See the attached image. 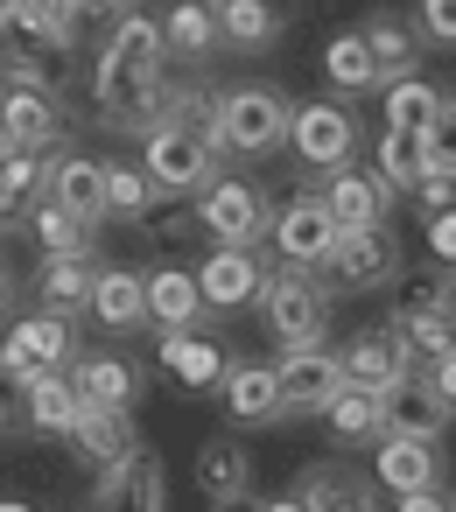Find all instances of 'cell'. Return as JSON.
I'll use <instances>...</instances> for the list:
<instances>
[{
  "label": "cell",
  "mask_w": 456,
  "mask_h": 512,
  "mask_svg": "<svg viewBox=\"0 0 456 512\" xmlns=\"http://www.w3.org/2000/svg\"><path fill=\"white\" fill-rule=\"evenodd\" d=\"M407 197H414V204H421V211L435 218V211H449V204H456V176H421V183H414Z\"/></svg>",
  "instance_id": "f6af8a7d"
},
{
  "label": "cell",
  "mask_w": 456,
  "mask_h": 512,
  "mask_svg": "<svg viewBox=\"0 0 456 512\" xmlns=\"http://www.w3.org/2000/svg\"><path fill=\"white\" fill-rule=\"evenodd\" d=\"M0 512H36V505H22V498H0Z\"/></svg>",
  "instance_id": "9f6ffc18"
},
{
  "label": "cell",
  "mask_w": 456,
  "mask_h": 512,
  "mask_svg": "<svg viewBox=\"0 0 456 512\" xmlns=\"http://www.w3.org/2000/svg\"><path fill=\"white\" fill-rule=\"evenodd\" d=\"M372 477L400 498V491H421V484H435L442 477V449L428 442V435H400V428H386L379 442H372Z\"/></svg>",
  "instance_id": "d6986e66"
},
{
  "label": "cell",
  "mask_w": 456,
  "mask_h": 512,
  "mask_svg": "<svg viewBox=\"0 0 456 512\" xmlns=\"http://www.w3.org/2000/svg\"><path fill=\"white\" fill-rule=\"evenodd\" d=\"M323 78L337 85V99H365V92H379V85H386V78H379V64H372V43H365L358 29L330 36V50H323Z\"/></svg>",
  "instance_id": "d6a6232c"
},
{
  "label": "cell",
  "mask_w": 456,
  "mask_h": 512,
  "mask_svg": "<svg viewBox=\"0 0 456 512\" xmlns=\"http://www.w3.org/2000/svg\"><path fill=\"white\" fill-rule=\"evenodd\" d=\"M218 99H225V92H211V85H169V127H190V134L211 141V127H218Z\"/></svg>",
  "instance_id": "60d3db41"
},
{
  "label": "cell",
  "mask_w": 456,
  "mask_h": 512,
  "mask_svg": "<svg viewBox=\"0 0 456 512\" xmlns=\"http://www.w3.org/2000/svg\"><path fill=\"white\" fill-rule=\"evenodd\" d=\"M316 197H323V211L337 218V232H372V225H386V211H393V190L379 183V169H358V162L330 169Z\"/></svg>",
  "instance_id": "7c38bea8"
},
{
  "label": "cell",
  "mask_w": 456,
  "mask_h": 512,
  "mask_svg": "<svg viewBox=\"0 0 456 512\" xmlns=\"http://www.w3.org/2000/svg\"><path fill=\"white\" fill-rule=\"evenodd\" d=\"M281 407H288V421L295 414H323L337 393H344V358L330 351V344H316V351H281Z\"/></svg>",
  "instance_id": "4fadbf2b"
},
{
  "label": "cell",
  "mask_w": 456,
  "mask_h": 512,
  "mask_svg": "<svg viewBox=\"0 0 456 512\" xmlns=\"http://www.w3.org/2000/svg\"><path fill=\"white\" fill-rule=\"evenodd\" d=\"M141 169H148L155 197H197V190L225 169V155H218L204 134H190V127H155V134L141 141Z\"/></svg>",
  "instance_id": "5b68a950"
},
{
  "label": "cell",
  "mask_w": 456,
  "mask_h": 512,
  "mask_svg": "<svg viewBox=\"0 0 456 512\" xmlns=\"http://www.w3.org/2000/svg\"><path fill=\"white\" fill-rule=\"evenodd\" d=\"M71 442H78V456H85L92 470L127 463V456L141 449V435H134V407H85L78 428H71Z\"/></svg>",
  "instance_id": "603a6c76"
},
{
  "label": "cell",
  "mask_w": 456,
  "mask_h": 512,
  "mask_svg": "<svg viewBox=\"0 0 456 512\" xmlns=\"http://www.w3.org/2000/svg\"><path fill=\"white\" fill-rule=\"evenodd\" d=\"M36 197H43V155L8 148V155H0V225H8V218H22Z\"/></svg>",
  "instance_id": "ab89813d"
},
{
  "label": "cell",
  "mask_w": 456,
  "mask_h": 512,
  "mask_svg": "<svg viewBox=\"0 0 456 512\" xmlns=\"http://www.w3.org/2000/svg\"><path fill=\"white\" fill-rule=\"evenodd\" d=\"M162 372L183 379V386H211L225 379V351L204 337V330H162Z\"/></svg>",
  "instance_id": "4dcf8cb0"
},
{
  "label": "cell",
  "mask_w": 456,
  "mask_h": 512,
  "mask_svg": "<svg viewBox=\"0 0 456 512\" xmlns=\"http://www.w3.org/2000/svg\"><path fill=\"white\" fill-rule=\"evenodd\" d=\"M421 155H428V176H456V99L442 106L435 127H421Z\"/></svg>",
  "instance_id": "7bdbcfd3"
},
{
  "label": "cell",
  "mask_w": 456,
  "mask_h": 512,
  "mask_svg": "<svg viewBox=\"0 0 456 512\" xmlns=\"http://www.w3.org/2000/svg\"><path fill=\"white\" fill-rule=\"evenodd\" d=\"M414 372V351L386 330V323H372V330H358L351 344H344V386H365V393H393L400 379Z\"/></svg>",
  "instance_id": "9a60e30c"
},
{
  "label": "cell",
  "mask_w": 456,
  "mask_h": 512,
  "mask_svg": "<svg viewBox=\"0 0 456 512\" xmlns=\"http://www.w3.org/2000/svg\"><path fill=\"white\" fill-rule=\"evenodd\" d=\"M197 288H204V309L211 316H239L267 295V260L253 246H218L204 267H197Z\"/></svg>",
  "instance_id": "8fae6325"
},
{
  "label": "cell",
  "mask_w": 456,
  "mask_h": 512,
  "mask_svg": "<svg viewBox=\"0 0 456 512\" xmlns=\"http://www.w3.org/2000/svg\"><path fill=\"white\" fill-rule=\"evenodd\" d=\"M78 8H85V22L99 15V22H113V15H127L134 8V0H78Z\"/></svg>",
  "instance_id": "f907efd6"
},
{
  "label": "cell",
  "mask_w": 456,
  "mask_h": 512,
  "mask_svg": "<svg viewBox=\"0 0 456 512\" xmlns=\"http://www.w3.org/2000/svg\"><path fill=\"white\" fill-rule=\"evenodd\" d=\"M295 498H302L309 512H386L379 491H372V477H358V470H344V463H309V470L295 477Z\"/></svg>",
  "instance_id": "44dd1931"
},
{
  "label": "cell",
  "mask_w": 456,
  "mask_h": 512,
  "mask_svg": "<svg viewBox=\"0 0 456 512\" xmlns=\"http://www.w3.org/2000/svg\"><path fill=\"white\" fill-rule=\"evenodd\" d=\"M211 148L232 162H267L274 148H288V99L274 85H232L218 99V127H211Z\"/></svg>",
  "instance_id": "7a4b0ae2"
},
{
  "label": "cell",
  "mask_w": 456,
  "mask_h": 512,
  "mask_svg": "<svg viewBox=\"0 0 456 512\" xmlns=\"http://www.w3.org/2000/svg\"><path fill=\"white\" fill-rule=\"evenodd\" d=\"M421 372H428V386L442 393V407L456 414V351H449V358H435V365H421Z\"/></svg>",
  "instance_id": "681fc988"
},
{
  "label": "cell",
  "mask_w": 456,
  "mask_h": 512,
  "mask_svg": "<svg viewBox=\"0 0 456 512\" xmlns=\"http://www.w3.org/2000/svg\"><path fill=\"white\" fill-rule=\"evenodd\" d=\"M0 92H8V85H0Z\"/></svg>",
  "instance_id": "680465c9"
},
{
  "label": "cell",
  "mask_w": 456,
  "mask_h": 512,
  "mask_svg": "<svg viewBox=\"0 0 456 512\" xmlns=\"http://www.w3.org/2000/svg\"><path fill=\"white\" fill-rule=\"evenodd\" d=\"M358 36L372 43V64H379V78H386V85H393V78H421V50H428V43H421V29H414V22H400L393 8H379V15H365V22H358Z\"/></svg>",
  "instance_id": "cb8c5ba5"
},
{
  "label": "cell",
  "mask_w": 456,
  "mask_h": 512,
  "mask_svg": "<svg viewBox=\"0 0 456 512\" xmlns=\"http://www.w3.org/2000/svg\"><path fill=\"white\" fill-rule=\"evenodd\" d=\"M162 36H169V57H183V64H211V57L225 50L211 0H176V8L162 15Z\"/></svg>",
  "instance_id": "f546056e"
},
{
  "label": "cell",
  "mask_w": 456,
  "mask_h": 512,
  "mask_svg": "<svg viewBox=\"0 0 456 512\" xmlns=\"http://www.w3.org/2000/svg\"><path fill=\"white\" fill-rule=\"evenodd\" d=\"M211 309H204V288H197V274L190 267H155L148 274V323H162V330H197Z\"/></svg>",
  "instance_id": "83f0119b"
},
{
  "label": "cell",
  "mask_w": 456,
  "mask_h": 512,
  "mask_svg": "<svg viewBox=\"0 0 456 512\" xmlns=\"http://www.w3.org/2000/svg\"><path fill=\"white\" fill-rule=\"evenodd\" d=\"M428 253H435L442 267H456V204L428 218Z\"/></svg>",
  "instance_id": "bcb514c9"
},
{
  "label": "cell",
  "mask_w": 456,
  "mask_h": 512,
  "mask_svg": "<svg viewBox=\"0 0 456 512\" xmlns=\"http://www.w3.org/2000/svg\"><path fill=\"white\" fill-rule=\"evenodd\" d=\"M15 36H29L36 50H78V36H85V8L78 0H22V22H15Z\"/></svg>",
  "instance_id": "1f68e13d"
},
{
  "label": "cell",
  "mask_w": 456,
  "mask_h": 512,
  "mask_svg": "<svg viewBox=\"0 0 456 512\" xmlns=\"http://www.w3.org/2000/svg\"><path fill=\"white\" fill-rule=\"evenodd\" d=\"M99 64L113 71H134V78H169V36L155 15H113V36L99 43Z\"/></svg>",
  "instance_id": "e0dca14e"
},
{
  "label": "cell",
  "mask_w": 456,
  "mask_h": 512,
  "mask_svg": "<svg viewBox=\"0 0 456 512\" xmlns=\"http://www.w3.org/2000/svg\"><path fill=\"white\" fill-rule=\"evenodd\" d=\"M197 491H204L211 505L253 491V456H246L239 442H204V449H197Z\"/></svg>",
  "instance_id": "d590c367"
},
{
  "label": "cell",
  "mask_w": 456,
  "mask_h": 512,
  "mask_svg": "<svg viewBox=\"0 0 456 512\" xmlns=\"http://www.w3.org/2000/svg\"><path fill=\"white\" fill-rule=\"evenodd\" d=\"M330 295H337V288H330L316 267H281V274H267L260 316H267L274 344H281V351H316V344H330Z\"/></svg>",
  "instance_id": "6da1fadb"
},
{
  "label": "cell",
  "mask_w": 456,
  "mask_h": 512,
  "mask_svg": "<svg viewBox=\"0 0 456 512\" xmlns=\"http://www.w3.org/2000/svg\"><path fill=\"white\" fill-rule=\"evenodd\" d=\"M211 512H260V498H253V491H239V498H218Z\"/></svg>",
  "instance_id": "f5cc1de1"
},
{
  "label": "cell",
  "mask_w": 456,
  "mask_h": 512,
  "mask_svg": "<svg viewBox=\"0 0 456 512\" xmlns=\"http://www.w3.org/2000/svg\"><path fill=\"white\" fill-rule=\"evenodd\" d=\"M92 316H99L113 337L141 330V323H148V274H134V267H99V281H92Z\"/></svg>",
  "instance_id": "484cf974"
},
{
  "label": "cell",
  "mask_w": 456,
  "mask_h": 512,
  "mask_svg": "<svg viewBox=\"0 0 456 512\" xmlns=\"http://www.w3.org/2000/svg\"><path fill=\"white\" fill-rule=\"evenodd\" d=\"M0 232H8V225H0Z\"/></svg>",
  "instance_id": "91938a15"
},
{
  "label": "cell",
  "mask_w": 456,
  "mask_h": 512,
  "mask_svg": "<svg viewBox=\"0 0 456 512\" xmlns=\"http://www.w3.org/2000/svg\"><path fill=\"white\" fill-rule=\"evenodd\" d=\"M29 232H36L43 260H64V253H92L99 246V225L78 218V211H64V204H50V197L29 204Z\"/></svg>",
  "instance_id": "836d02e7"
},
{
  "label": "cell",
  "mask_w": 456,
  "mask_h": 512,
  "mask_svg": "<svg viewBox=\"0 0 456 512\" xmlns=\"http://www.w3.org/2000/svg\"><path fill=\"white\" fill-rule=\"evenodd\" d=\"M267 239H274V253H281V267H330V253H337V218L323 211V197L316 190H295L274 218H267Z\"/></svg>",
  "instance_id": "ba28073f"
},
{
  "label": "cell",
  "mask_w": 456,
  "mask_h": 512,
  "mask_svg": "<svg viewBox=\"0 0 456 512\" xmlns=\"http://www.w3.org/2000/svg\"><path fill=\"white\" fill-rule=\"evenodd\" d=\"M0 141L22 148V155H57V148H71V120H64V106H57V92L8 85V92H0Z\"/></svg>",
  "instance_id": "30bf717a"
},
{
  "label": "cell",
  "mask_w": 456,
  "mask_h": 512,
  "mask_svg": "<svg viewBox=\"0 0 456 512\" xmlns=\"http://www.w3.org/2000/svg\"><path fill=\"white\" fill-rule=\"evenodd\" d=\"M456 414L442 407V393L428 386V372L414 365L393 393H386V428H400V435H428V442H442V428H449Z\"/></svg>",
  "instance_id": "4316f807"
},
{
  "label": "cell",
  "mask_w": 456,
  "mask_h": 512,
  "mask_svg": "<svg viewBox=\"0 0 456 512\" xmlns=\"http://www.w3.org/2000/svg\"><path fill=\"white\" fill-rule=\"evenodd\" d=\"M218 8V36L225 50H246V57H267L281 43V8L274 0H211Z\"/></svg>",
  "instance_id": "f1b7e54d"
},
{
  "label": "cell",
  "mask_w": 456,
  "mask_h": 512,
  "mask_svg": "<svg viewBox=\"0 0 456 512\" xmlns=\"http://www.w3.org/2000/svg\"><path fill=\"white\" fill-rule=\"evenodd\" d=\"M260 512H309V505H302L295 491H281V498H260Z\"/></svg>",
  "instance_id": "db71d44e"
},
{
  "label": "cell",
  "mask_w": 456,
  "mask_h": 512,
  "mask_svg": "<svg viewBox=\"0 0 456 512\" xmlns=\"http://www.w3.org/2000/svg\"><path fill=\"white\" fill-rule=\"evenodd\" d=\"M400 512H456V498L442 484H421V491H400Z\"/></svg>",
  "instance_id": "7dc6e473"
},
{
  "label": "cell",
  "mask_w": 456,
  "mask_h": 512,
  "mask_svg": "<svg viewBox=\"0 0 456 512\" xmlns=\"http://www.w3.org/2000/svg\"><path fill=\"white\" fill-rule=\"evenodd\" d=\"M386 330L414 351V365L449 358V351H456V281H449V274H421V281L393 302Z\"/></svg>",
  "instance_id": "3957f363"
},
{
  "label": "cell",
  "mask_w": 456,
  "mask_h": 512,
  "mask_svg": "<svg viewBox=\"0 0 456 512\" xmlns=\"http://www.w3.org/2000/svg\"><path fill=\"white\" fill-rule=\"evenodd\" d=\"M15 393H22V386H15V379H8V372H0V428H15V407H22V400H15Z\"/></svg>",
  "instance_id": "816d5d0a"
},
{
  "label": "cell",
  "mask_w": 456,
  "mask_h": 512,
  "mask_svg": "<svg viewBox=\"0 0 456 512\" xmlns=\"http://www.w3.org/2000/svg\"><path fill=\"white\" fill-rule=\"evenodd\" d=\"M148 211H155V183H148V169H141V162H106V218L141 225Z\"/></svg>",
  "instance_id": "f35d334b"
},
{
  "label": "cell",
  "mask_w": 456,
  "mask_h": 512,
  "mask_svg": "<svg viewBox=\"0 0 456 512\" xmlns=\"http://www.w3.org/2000/svg\"><path fill=\"white\" fill-rule=\"evenodd\" d=\"M22 22V0H0V29H15Z\"/></svg>",
  "instance_id": "11a10c76"
},
{
  "label": "cell",
  "mask_w": 456,
  "mask_h": 512,
  "mask_svg": "<svg viewBox=\"0 0 456 512\" xmlns=\"http://www.w3.org/2000/svg\"><path fill=\"white\" fill-rule=\"evenodd\" d=\"M218 407H225L232 428H274V421H288V407H281V372H274V365H225Z\"/></svg>",
  "instance_id": "5bb4252c"
},
{
  "label": "cell",
  "mask_w": 456,
  "mask_h": 512,
  "mask_svg": "<svg viewBox=\"0 0 456 512\" xmlns=\"http://www.w3.org/2000/svg\"><path fill=\"white\" fill-rule=\"evenodd\" d=\"M71 365H78V330H71V316L36 309V316H15L8 337H0V372H8L15 386L36 379V372H71Z\"/></svg>",
  "instance_id": "8992f818"
},
{
  "label": "cell",
  "mask_w": 456,
  "mask_h": 512,
  "mask_svg": "<svg viewBox=\"0 0 456 512\" xmlns=\"http://www.w3.org/2000/svg\"><path fill=\"white\" fill-rule=\"evenodd\" d=\"M330 435L337 442H379L386 435V393H365V386H344L330 407H323Z\"/></svg>",
  "instance_id": "e575fe53"
},
{
  "label": "cell",
  "mask_w": 456,
  "mask_h": 512,
  "mask_svg": "<svg viewBox=\"0 0 456 512\" xmlns=\"http://www.w3.org/2000/svg\"><path fill=\"white\" fill-rule=\"evenodd\" d=\"M358 141H365V127H358L351 99H309V106L288 113V148H295L302 169H323L330 176V169H344L358 155Z\"/></svg>",
  "instance_id": "277c9868"
},
{
  "label": "cell",
  "mask_w": 456,
  "mask_h": 512,
  "mask_svg": "<svg viewBox=\"0 0 456 512\" xmlns=\"http://www.w3.org/2000/svg\"><path fill=\"white\" fill-rule=\"evenodd\" d=\"M92 281H99V267H92V253H64V260H43L36 267V281H29V295L50 309V316H85L92 309Z\"/></svg>",
  "instance_id": "7402d4cb"
},
{
  "label": "cell",
  "mask_w": 456,
  "mask_h": 512,
  "mask_svg": "<svg viewBox=\"0 0 456 512\" xmlns=\"http://www.w3.org/2000/svg\"><path fill=\"white\" fill-rule=\"evenodd\" d=\"M421 176H428L421 134H414V127H386V134H379V183H386L393 197H407Z\"/></svg>",
  "instance_id": "8d00e7d4"
},
{
  "label": "cell",
  "mask_w": 456,
  "mask_h": 512,
  "mask_svg": "<svg viewBox=\"0 0 456 512\" xmlns=\"http://www.w3.org/2000/svg\"><path fill=\"white\" fill-rule=\"evenodd\" d=\"M71 386H78L85 407H134L141 400V365L127 351H78Z\"/></svg>",
  "instance_id": "ffe728a7"
},
{
  "label": "cell",
  "mask_w": 456,
  "mask_h": 512,
  "mask_svg": "<svg viewBox=\"0 0 456 512\" xmlns=\"http://www.w3.org/2000/svg\"><path fill=\"white\" fill-rule=\"evenodd\" d=\"M99 477V512H169V477H162V456L134 449L127 463L113 470H92Z\"/></svg>",
  "instance_id": "2e32d148"
},
{
  "label": "cell",
  "mask_w": 456,
  "mask_h": 512,
  "mask_svg": "<svg viewBox=\"0 0 456 512\" xmlns=\"http://www.w3.org/2000/svg\"><path fill=\"white\" fill-rule=\"evenodd\" d=\"M400 274H407V260H400V246H393L386 225H372V232H337L330 288H344V295H379V288H393Z\"/></svg>",
  "instance_id": "9c48e42d"
},
{
  "label": "cell",
  "mask_w": 456,
  "mask_h": 512,
  "mask_svg": "<svg viewBox=\"0 0 456 512\" xmlns=\"http://www.w3.org/2000/svg\"><path fill=\"white\" fill-rule=\"evenodd\" d=\"M22 295H29V281H22V274H15L8 260H0V330L15 323V302H22Z\"/></svg>",
  "instance_id": "c3c4849f"
},
{
  "label": "cell",
  "mask_w": 456,
  "mask_h": 512,
  "mask_svg": "<svg viewBox=\"0 0 456 512\" xmlns=\"http://www.w3.org/2000/svg\"><path fill=\"white\" fill-rule=\"evenodd\" d=\"M78 414H85V400H78L71 372H36V379H22V428H36V435H71Z\"/></svg>",
  "instance_id": "d4e9b609"
},
{
  "label": "cell",
  "mask_w": 456,
  "mask_h": 512,
  "mask_svg": "<svg viewBox=\"0 0 456 512\" xmlns=\"http://www.w3.org/2000/svg\"><path fill=\"white\" fill-rule=\"evenodd\" d=\"M379 92H386V127H414V134H421V127H435V120H442V106H449L428 78H393V85H379Z\"/></svg>",
  "instance_id": "74e56055"
},
{
  "label": "cell",
  "mask_w": 456,
  "mask_h": 512,
  "mask_svg": "<svg viewBox=\"0 0 456 512\" xmlns=\"http://www.w3.org/2000/svg\"><path fill=\"white\" fill-rule=\"evenodd\" d=\"M0 85H36V92H50V64H43V50H36L29 36L8 43V57H0Z\"/></svg>",
  "instance_id": "b9f144b4"
},
{
  "label": "cell",
  "mask_w": 456,
  "mask_h": 512,
  "mask_svg": "<svg viewBox=\"0 0 456 512\" xmlns=\"http://www.w3.org/2000/svg\"><path fill=\"white\" fill-rule=\"evenodd\" d=\"M0 155H8V141H0Z\"/></svg>",
  "instance_id": "6f0895ef"
},
{
  "label": "cell",
  "mask_w": 456,
  "mask_h": 512,
  "mask_svg": "<svg viewBox=\"0 0 456 512\" xmlns=\"http://www.w3.org/2000/svg\"><path fill=\"white\" fill-rule=\"evenodd\" d=\"M43 197L99 225V218H106V162H92V155H78V148H57V155L43 162Z\"/></svg>",
  "instance_id": "ac0fdd59"
},
{
  "label": "cell",
  "mask_w": 456,
  "mask_h": 512,
  "mask_svg": "<svg viewBox=\"0 0 456 512\" xmlns=\"http://www.w3.org/2000/svg\"><path fill=\"white\" fill-rule=\"evenodd\" d=\"M414 29L435 50H456V0H414Z\"/></svg>",
  "instance_id": "ee69618b"
},
{
  "label": "cell",
  "mask_w": 456,
  "mask_h": 512,
  "mask_svg": "<svg viewBox=\"0 0 456 512\" xmlns=\"http://www.w3.org/2000/svg\"><path fill=\"white\" fill-rule=\"evenodd\" d=\"M267 197L246 183V176H211L204 190H197V232L204 239H218V246H253V239H267Z\"/></svg>",
  "instance_id": "52a82bcc"
}]
</instances>
